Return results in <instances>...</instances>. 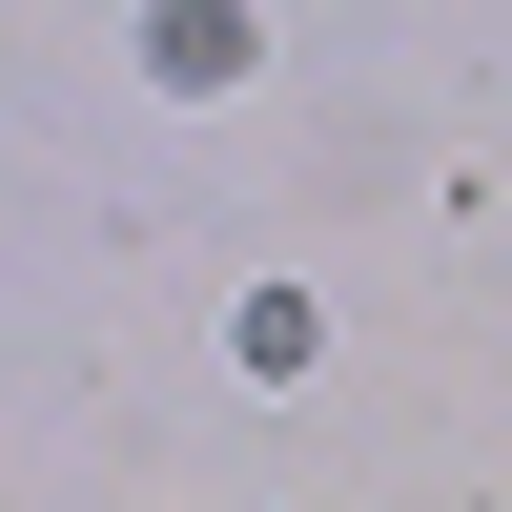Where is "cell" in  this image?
Returning <instances> with one entry per match:
<instances>
[{
  "mask_svg": "<svg viewBox=\"0 0 512 512\" xmlns=\"http://www.w3.org/2000/svg\"><path fill=\"white\" fill-rule=\"evenodd\" d=\"M246 62H267V21H246V0H144V82H164V103H226Z\"/></svg>",
  "mask_w": 512,
  "mask_h": 512,
  "instance_id": "cell-1",
  "label": "cell"
},
{
  "mask_svg": "<svg viewBox=\"0 0 512 512\" xmlns=\"http://www.w3.org/2000/svg\"><path fill=\"white\" fill-rule=\"evenodd\" d=\"M226 369H246V390H308V369H328V308H308V287H246V308H226Z\"/></svg>",
  "mask_w": 512,
  "mask_h": 512,
  "instance_id": "cell-2",
  "label": "cell"
}]
</instances>
